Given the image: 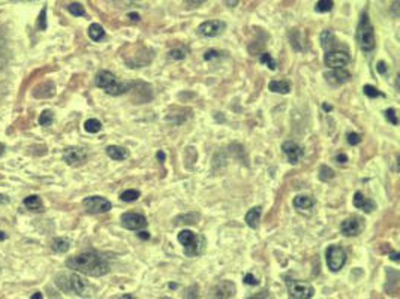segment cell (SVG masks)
Here are the masks:
<instances>
[{
    "instance_id": "31",
    "label": "cell",
    "mask_w": 400,
    "mask_h": 299,
    "mask_svg": "<svg viewBox=\"0 0 400 299\" xmlns=\"http://www.w3.org/2000/svg\"><path fill=\"white\" fill-rule=\"evenodd\" d=\"M259 61L262 63V64H265V66H268L271 70H276V60L268 54V52H264V54H261V57H259Z\"/></svg>"
},
{
    "instance_id": "2",
    "label": "cell",
    "mask_w": 400,
    "mask_h": 299,
    "mask_svg": "<svg viewBox=\"0 0 400 299\" xmlns=\"http://www.w3.org/2000/svg\"><path fill=\"white\" fill-rule=\"evenodd\" d=\"M357 42L361 51L364 52H372L375 49L376 45V39H375V30L373 25L370 22L369 13L367 10H364L361 13L358 27H357Z\"/></svg>"
},
{
    "instance_id": "44",
    "label": "cell",
    "mask_w": 400,
    "mask_h": 299,
    "mask_svg": "<svg viewBox=\"0 0 400 299\" xmlns=\"http://www.w3.org/2000/svg\"><path fill=\"white\" fill-rule=\"evenodd\" d=\"M337 163H340V164H345L346 161H348V155L346 154H343V152H340V154H337L336 155V158H334Z\"/></svg>"
},
{
    "instance_id": "3",
    "label": "cell",
    "mask_w": 400,
    "mask_h": 299,
    "mask_svg": "<svg viewBox=\"0 0 400 299\" xmlns=\"http://www.w3.org/2000/svg\"><path fill=\"white\" fill-rule=\"evenodd\" d=\"M94 82L99 88L105 90V93L111 94V96H120V94H124L126 91L130 90L132 84L133 82H120L117 81V78L108 72V70H100L97 72L96 78H94Z\"/></svg>"
},
{
    "instance_id": "20",
    "label": "cell",
    "mask_w": 400,
    "mask_h": 299,
    "mask_svg": "<svg viewBox=\"0 0 400 299\" xmlns=\"http://www.w3.org/2000/svg\"><path fill=\"white\" fill-rule=\"evenodd\" d=\"M261 206H253V208H250L247 212H246V215H244V221L247 223V226L249 227H252V229H256L258 227V224H259V218H261Z\"/></svg>"
},
{
    "instance_id": "27",
    "label": "cell",
    "mask_w": 400,
    "mask_h": 299,
    "mask_svg": "<svg viewBox=\"0 0 400 299\" xmlns=\"http://www.w3.org/2000/svg\"><path fill=\"white\" fill-rule=\"evenodd\" d=\"M139 196H141L139 190H135V188H129V190H124V191H123V193L120 194V199H121L123 202H133V200L139 199Z\"/></svg>"
},
{
    "instance_id": "57",
    "label": "cell",
    "mask_w": 400,
    "mask_h": 299,
    "mask_svg": "<svg viewBox=\"0 0 400 299\" xmlns=\"http://www.w3.org/2000/svg\"><path fill=\"white\" fill-rule=\"evenodd\" d=\"M159 299H169V298H159Z\"/></svg>"
},
{
    "instance_id": "19",
    "label": "cell",
    "mask_w": 400,
    "mask_h": 299,
    "mask_svg": "<svg viewBox=\"0 0 400 299\" xmlns=\"http://www.w3.org/2000/svg\"><path fill=\"white\" fill-rule=\"evenodd\" d=\"M292 203H294L295 209H298V211H310L315 206V200L310 196H303V194L295 196Z\"/></svg>"
},
{
    "instance_id": "46",
    "label": "cell",
    "mask_w": 400,
    "mask_h": 299,
    "mask_svg": "<svg viewBox=\"0 0 400 299\" xmlns=\"http://www.w3.org/2000/svg\"><path fill=\"white\" fill-rule=\"evenodd\" d=\"M225 4L228 7H235L238 4V0H225Z\"/></svg>"
},
{
    "instance_id": "34",
    "label": "cell",
    "mask_w": 400,
    "mask_h": 299,
    "mask_svg": "<svg viewBox=\"0 0 400 299\" xmlns=\"http://www.w3.org/2000/svg\"><path fill=\"white\" fill-rule=\"evenodd\" d=\"M168 55H169L172 60H183V58L186 57V51H184L183 48H172V49L168 52Z\"/></svg>"
},
{
    "instance_id": "50",
    "label": "cell",
    "mask_w": 400,
    "mask_h": 299,
    "mask_svg": "<svg viewBox=\"0 0 400 299\" xmlns=\"http://www.w3.org/2000/svg\"><path fill=\"white\" fill-rule=\"evenodd\" d=\"M43 296H42V293L40 292H34L31 296H30V299H42Z\"/></svg>"
},
{
    "instance_id": "39",
    "label": "cell",
    "mask_w": 400,
    "mask_h": 299,
    "mask_svg": "<svg viewBox=\"0 0 400 299\" xmlns=\"http://www.w3.org/2000/svg\"><path fill=\"white\" fill-rule=\"evenodd\" d=\"M243 283H244V284H247V286H256L259 281H258V278H256L253 274H250V272H249V274H246V275L243 277Z\"/></svg>"
},
{
    "instance_id": "7",
    "label": "cell",
    "mask_w": 400,
    "mask_h": 299,
    "mask_svg": "<svg viewBox=\"0 0 400 299\" xmlns=\"http://www.w3.org/2000/svg\"><path fill=\"white\" fill-rule=\"evenodd\" d=\"M346 263V253L339 245H331L327 250V266L330 271L337 272L340 271Z\"/></svg>"
},
{
    "instance_id": "24",
    "label": "cell",
    "mask_w": 400,
    "mask_h": 299,
    "mask_svg": "<svg viewBox=\"0 0 400 299\" xmlns=\"http://www.w3.org/2000/svg\"><path fill=\"white\" fill-rule=\"evenodd\" d=\"M69 247H70V242L66 238H54L51 241V248L55 253H66L69 250Z\"/></svg>"
},
{
    "instance_id": "8",
    "label": "cell",
    "mask_w": 400,
    "mask_h": 299,
    "mask_svg": "<svg viewBox=\"0 0 400 299\" xmlns=\"http://www.w3.org/2000/svg\"><path fill=\"white\" fill-rule=\"evenodd\" d=\"M349 60L351 57L345 49H327L324 57V63L330 69H342L349 63Z\"/></svg>"
},
{
    "instance_id": "18",
    "label": "cell",
    "mask_w": 400,
    "mask_h": 299,
    "mask_svg": "<svg viewBox=\"0 0 400 299\" xmlns=\"http://www.w3.org/2000/svg\"><path fill=\"white\" fill-rule=\"evenodd\" d=\"M106 155L112 160L120 161V160H124L129 157V151L123 147H118V145H109V147H106Z\"/></svg>"
},
{
    "instance_id": "41",
    "label": "cell",
    "mask_w": 400,
    "mask_h": 299,
    "mask_svg": "<svg viewBox=\"0 0 400 299\" xmlns=\"http://www.w3.org/2000/svg\"><path fill=\"white\" fill-rule=\"evenodd\" d=\"M207 0H184V3H186V6L189 7V9H193V7H199L201 4H204Z\"/></svg>"
},
{
    "instance_id": "9",
    "label": "cell",
    "mask_w": 400,
    "mask_h": 299,
    "mask_svg": "<svg viewBox=\"0 0 400 299\" xmlns=\"http://www.w3.org/2000/svg\"><path fill=\"white\" fill-rule=\"evenodd\" d=\"M82 206L90 214H102L111 209V202L102 196H88L82 200Z\"/></svg>"
},
{
    "instance_id": "6",
    "label": "cell",
    "mask_w": 400,
    "mask_h": 299,
    "mask_svg": "<svg viewBox=\"0 0 400 299\" xmlns=\"http://www.w3.org/2000/svg\"><path fill=\"white\" fill-rule=\"evenodd\" d=\"M235 284L229 280H223L216 283L207 293V299H234L235 296Z\"/></svg>"
},
{
    "instance_id": "38",
    "label": "cell",
    "mask_w": 400,
    "mask_h": 299,
    "mask_svg": "<svg viewBox=\"0 0 400 299\" xmlns=\"http://www.w3.org/2000/svg\"><path fill=\"white\" fill-rule=\"evenodd\" d=\"M346 138H348V142H349L351 145H358V144L361 142V136H360L358 133H355V132H349V133L346 135Z\"/></svg>"
},
{
    "instance_id": "25",
    "label": "cell",
    "mask_w": 400,
    "mask_h": 299,
    "mask_svg": "<svg viewBox=\"0 0 400 299\" xmlns=\"http://www.w3.org/2000/svg\"><path fill=\"white\" fill-rule=\"evenodd\" d=\"M84 129H85V132H88V133H97V132H100V129H102V123H100L99 120H96V118H88V120L84 123Z\"/></svg>"
},
{
    "instance_id": "23",
    "label": "cell",
    "mask_w": 400,
    "mask_h": 299,
    "mask_svg": "<svg viewBox=\"0 0 400 299\" xmlns=\"http://www.w3.org/2000/svg\"><path fill=\"white\" fill-rule=\"evenodd\" d=\"M268 90H271L273 93L288 94L291 91V84L288 81H271L268 84Z\"/></svg>"
},
{
    "instance_id": "26",
    "label": "cell",
    "mask_w": 400,
    "mask_h": 299,
    "mask_svg": "<svg viewBox=\"0 0 400 299\" xmlns=\"http://www.w3.org/2000/svg\"><path fill=\"white\" fill-rule=\"evenodd\" d=\"M333 43H334V34H333V31L331 30H324L321 33V45L325 49H328V48L333 46Z\"/></svg>"
},
{
    "instance_id": "16",
    "label": "cell",
    "mask_w": 400,
    "mask_h": 299,
    "mask_svg": "<svg viewBox=\"0 0 400 299\" xmlns=\"http://www.w3.org/2000/svg\"><path fill=\"white\" fill-rule=\"evenodd\" d=\"M325 79L331 84H345L351 79V73L342 67V69H333L331 72L325 73Z\"/></svg>"
},
{
    "instance_id": "5",
    "label": "cell",
    "mask_w": 400,
    "mask_h": 299,
    "mask_svg": "<svg viewBox=\"0 0 400 299\" xmlns=\"http://www.w3.org/2000/svg\"><path fill=\"white\" fill-rule=\"evenodd\" d=\"M57 286L63 292H73L78 296H88L91 289L88 283L78 274H70V275H60L57 277Z\"/></svg>"
},
{
    "instance_id": "48",
    "label": "cell",
    "mask_w": 400,
    "mask_h": 299,
    "mask_svg": "<svg viewBox=\"0 0 400 299\" xmlns=\"http://www.w3.org/2000/svg\"><path fill=\"white\" fill-rule=\"evenodd\" d=\"M397 7H399V0H394V3H393V12H394L396 16H399V10H397Z\"/></svg>"
},
{
    "instance_id": "22",
    "label": "cell",
    "mask_w": 400,
    "mask_h": 299,
    "mask_svg": "<svg viewBox=\"0 0 400 299\" xmlns=\"http://www.w3.org/2000/svg\"><path fill=\"white\" fill-rule=\"evenodd\" d=\"M87 33H88V37H90L91 40H94V42H99V40H102V39L105 37V30H103V27H102L100 24H97V22L90 24Z\"/></svg>"
},
{
    "instance_id": "49",
    "label": "cell",
    "mask_w": 400,
    "mask_h": 299,
    "mask_svg": "<svg viewBox=\"0 0 400 299\" xmlns=\"http://www.w3.org/2000/svg\"><path fill=\"white\" fill-rule=\"evenodd\" d=\"M129 18H130L132 21H139V15L135 13V12H130V13H129Z\"/></svg>"
},
{
    "instance_id": "11",
    "label": "cell",
    "mask_w": 400,
    "mask_h": 299,
    "mask_svg": "<svg viewBox=\"0 0 400 299\" xmlns=\"http://www.w3.org/2000/svg\"><path fill=\"white\" fill-rule=\"evenodd\" d=\"M225 27H226L225 21L210 19V21H204L198 25V33L204 37H216L225 30Z\"/></svg>"
},
{
    "instance_id": "45",
    "label": "cell",
    "mask_w": 400,
    "mask_h": 299,
    "mask_svg": "<svg viewBox=\"0 0 400 299\" xmlns=\"http://www.w3.org/2000/svg\"><path fill=\"white\" fill-rule=\"evenodd\" d=\"M390 257H391V260H394V262H399L400 259V254L397 253V251H390Z\"/></svg>"
},
{
    "instance_id": "10",
    "label": "cell",
    "mask_w": 400,
    "mask_h": 299,
    "mask_svg": "<svg viewBox=\"0 0 400 299\" xmlns=\"http://www.w3.org/2000/svg\"><path fill=\"white\" fill-rule=\"evenodd\" d=\"M288 292L292 299H310L315 295V289L310 284L301 281H289Z\"/></svg>"
},
{
    "instance_id": "40",
    "label": "cell",
    "mask_w": 400,
    "mask_h": 299,
    "mask_svg": "<svg viewBox=\"0 0 400 299\" xmlns=\"http://www.w3.org/2000/svg\"><path fill=\"white\" fill-rule=\"evenodd\" d=\"M219 57H220V52L216 51V49H208V51L204 54V60H207V61H211V60L219 58Z\"/></svg>"
},
{
    "instance_id": "52",
    "label": "cell",
    "mask_w": 400,
    "mask_h": 299,
    "mask_svg": "<svg viewBox=\"0 0 400 299\" xmlns=\"http://www.w3.org/2000/svg\"><path fill=\"white\" fill-rule=\"evenodd\" d=\"M9 202V197L6 194H0V203H7Z\"/></svg>"
},
{
    "instance_id": "36",
    "label": "cell",
    "mask_w": 400,
    "mask_h": 299,
    "mask_svg": "<svg viewBox=\"0 0 400 299\" xmlns=\"http://www.w3.org/2000/svg\"><path fill=\"white\" fill-rule=\"evenodd\" d=\"M385 118L393 124V126H397L399 124V120H397V114H396V109L394 108H390V109H387L385 112Z\"/></svg>"
},
{
    "instance_id": "42",
    "label": "cell",
    "mask_w": 400,
    "mask_h": 299,
    "mask_svg": "<svg viewBox=\"0 0 400 299\" xmlns=\"http://www.w3.org/2000/svg\"><path fill=\"white\" fill-rule=\"evenodd\" d=\"M268 295H270V292L265 289V290H261L259 293H255V295L249 296L247 299H268Z\"/></svg>"
},
{
    "instance_id": "54",
    "label": "cell",
    "mask_w": 400,
    "mask_h": 299,
    "mask_svg": "<svg viewBox=\"0 0 400 299\" xmlns=\"http://www.w3.org/2000/svg\"><path fill=\"white\" fill-rule=\"evenodd\" d=\"M322 108H324V111H331V106H330V105H327V103H324V105H322Z\"/></svg>"
},
{
    "instance_id": "17",
    "label": "cell",
    "mask_w": 400,
    "mask_h": 299,
    "mask_svg": "<svg viewBox=\"0 0 400 299\" xmlns=\"http://www.w3.org/2000/svg\"><path fill=\"white\" fill-rule=\"evenodd\" d=\"M352 202H354V206H355L357 209H361V211H366V212H372V211L376 208V203H375L372 199L366 197L361 191H357V193L354 194Z\"/></svg>"
},
{
    "instance_id": "1",
    "label": "cell",
    "mask_w": 400,
    "mask_h": 299,
    "mask_svg": "<svg viewBox=\"0 0 400 299\" xmlns=\"http://www.w3.org/2000/svg\"><path fill=\"white\" fill-rule=\"evenodd\" d=\"M66 266L72 271L81 272L90 277H102L109 272L108 262L93 251H84L66 260Z\"/></svg>"
},
{
    "instance_id": "30",
    "label": "cell",
    "mask_w": 400,
    "mask_h": 299,
    "mask_svg": "<svg viewBox=\"0 0 400 299\" xmlns=\"http://www.w3.org/2000/svg\"><path fill=\"white\" fill-rule=\"evenodd\" d=\"M334 178V170L325 164H322L319 167V179L321 181H328V179H333Z\"/></svg>"
},
{
    "instance_id": "43",
    "label": "cell",
    "mask_w": 400,
    "mask_h": 299,
    "mask_svg": "<svg viewBox=\"0 0 400 299\" xmlns=\"http://www.w3.org/2000/svg\"><path fill=\"white\" fill-rule=\"evenodd\" d=\"M376 70H378L381 75H385L387 70H388V66L385 64V61H378V64H376Z\"/></svg>"
},
{
    "instance_id": "29",
    "label": "cell",
    "mask_w": 400,
    "mask_h": 299,
    "mask_svg": "<svg viewBox=\"0 0 400 299\" xmlns=\"http://www.w3.org/2000/svg\"><path fill=\"white\" fill-rule=\"evenodd\" d=\"M363 91H364V94L367 96V97H370V99H375V97H385V94L384 93H381L376 87H373V85H364L363 87Z\"/></svg>"
},
{
    "instance_id": "14",
    "label": "cell",
    "mask_w": 400,
    "mask_h": 299,
    "mask_svg": "<svg viewBox=\"0 0 400 299\" xmlns=\"http://www.w3.org/2000/svg\"><path fill=\"white\" fill-rule=\"evenodd\" d=\"M364 227V223L360 217L357 215H352L349 218H346L342 224H340V230L345 236H357L361 233Z\"/></svg>"
},
{
    "instance_id": "28",
    "label": "cell",
    "mask_w": 400,
    "mask_h": 299,
    "mask_svg": "<svg viewBox=\"0 0 400 299\" xmlns=\"http://www.w3.org/2000/svg\"><path fill=\"white\" fill-rule=\"evenodd\" d=\"M334 6V1L333 0H319L315 6V10L319 12V13H324V12H330Z\"/></svg>"
},
{
    "instance_id": "47",
    "label": "cell",
    "mask_w": 400,
    "mask_h": 299,
    "mask_svg": "<svg viewBox=\"0 0 400 299\" xmlns=\"http://www.w3.org/2000/svg\"><path fill=\"white\" fill-rule=\"evenodd\" d=\"M138 236H139L141 239H148V238H150V233L145 232V230H141V232L138 233Z\"/></svg>"
},
{
    "instance_id": "21",
    "label": "cell",
    "mask_w": 400,
    "mask_h": 299,
    "mask_svg": "<svg viewBox=\"0 0 400 299\" xmlns=\"http://www.w3.org/2000/svg\"><path fill=\"white\" fill-rule=\"evenodd\" d=\"M24 206L28 208L30 211H37V212H42L43 211V203L40 200V197L37 194H31L28 197L24 199Z\"/></svg>"
},
{
    "instance_id": "33",
    "label": "cell",
    "mask_w": 400,
    "mask_h": 299,
    "mask_svg": "<svg viewBox=\"0 0 400 299\" xmlns=\"http://www.w3.org/2000/svg\"><path fill=\"white\" fill-rule=\"evenodd\" d=\"M36 25H37L39 30H45L46 28V7H42V10L39 12Z\"/></svg>"
},
{
    "instance_id": "15",
    "label": "cell",
    "mask_w": 400,
    "mask_h": 299,
    "mask_svg": "<svg viewBox=\"0 0 400 299\" xmlns=\"http://www.w3.org/2000/svg\"><path fill=\"white\" fill-rule=\"evenodd\" d=\"M282 151H283L285 155L288 157V161L292 163V164H295V163L300 160V157L303 155V150H301V147H300L298 144L292 142V141H286V142H283V144H282Z\"/></svg>"
},
{
    "instance_id": "12",
    "label": "cell",
    "mask_w": 400,
    "mask_h": 299,
    "mask_svg": "<svg viewBox=\"0 0 400 299\" xmlns=\"http://www.w3.org/2000/svg\"><path fill=\"white\" fill-rule=\"evenodd\" d=\"M121 226L129 230H142L147 227V218L138 212H126L121 215Z\"/></svg>"
},
{
    "instance_id": "32",
    "label": "cell",
    "mask_w": 400,
    "mask_h": 299,
    "mask_svg": "<svg viewBox=\"0 0 400 299\" xmlns=\"http://www.w3.org/2000/svg\"><path fill=\"white\" fill-rule=\"evenodd\" d=\"M67 10H69L72 15H75V16H84V15H85L84 6L79 4V3H70V4L67 6Z\"/></svg>"
},
{
    "instance_id": "51",
    "label": "cell",
    "mask_w": 400,
    "mask_h": 299,
    "mask_svg": "<svg viewBox=\"0 0 400 299\" xmlns=\"http://www.w3.org/2000/svg\"><path fill=\"white\" fill-rule=\"evenodd\" d=\"M156 157H157V160H160V161H163V160H165V152H163V151H157V154H156Z\"/></svg>"
},
{
    "instance_id": "4",
    "label": "cell",
    "mask_w": 400,
    "mask_h": 299,
    "mask_svg": "<svg viewBox=\"0 0 400 299\" xmlns=\"http://www.w3.org/2000/svg\"><path fill=\"white\" fill-rule=\"evenodd\" d=\"M177 239L183 245V251L187 257H196L204 253V248H205L204 236L196 235L189 229H184L178 233Z\"/></svg>"
},
{
    "instance_id": "37",
    "label": "cell",
    "mask_w": 400,
    "mask_h": 299,
    "mask_svg": "<svg viewBox=\"0 0 400 299\" xmlns=\"http://www.w3.org/2000/svg\"><path fill=\"white\" fill-rule=\"evenodd\" d=\"M186 299H199V287L196 284H192L186 292Z\"/></svg>"
},
{
    "instance_id": "53",
    "label": "cell",
    "mask_w": 400,
    "mask_h": 299,
    "mask_svg": "<svg viewBox=\"0 0 400 299\" xmlns=\"http://www.w3.org/2000/svg\"><path fill=\"white\" fill-rule=\"evenodd\" d=\"M118 299H136V298L132 296V295H123V296H120Z\"/></svg>"
},
{
    "instance_id": "13",
    "label": "cell",
    "mask_w": 400,
    "mask_h": 299,
    "mask_svg": "<svg viewBox=\"0 0 400 299\" xmlns=\"http://www.w3.org/2000/svg\"><path fill=\"white\" fill-rule=\"evenodd\" d=\"M85 158H87V152L81 147H69L63 152V160L69 166H79L85 161Z\"/></svg>"
},
{
    "instance_id": "35",
    "label": "cell",
    "mask_w": 400,
    "mask_h": 299,
    "mask_svg": "<svg viewBox=\"0 0 400 299\" xmlns=\"http://www.w3.org/2000/svg\"><path fill=\"white\" fill-rule=\"evenodd\" d=\"M52 112L51 111H43L42 114H40V117H39V124L40 126H48V124H51L52 123Z\"/></svg>"
},
{
    "instance_id": "55",
    "label": "cell",
    "mask_w": 400,
    "mask_h": 299,
    "mask_svg": "<svg viewBox=\"0 0 400 299\" xmlns=\"http://www.w3.org/2000/svg\"><path fill=\"white\" fill-rule=\"evenodd\" d=\"M3 152H4V145H3V144H0V155H1Z\"/></svg>"
},
{
    "instance_id": "56",
    "label": "cell",
    "mask_w": 400,
    "mask_h": 299,
    "mask_svg": "<svg viewBox=\"0 0 400 299\" xmlns=\"http://www.w3.org/2000/svg\"><path fill=\"white\" fill-rule=\"evenodd\" d=\"M4 238H6V236L3 235V232H0V239H4Z\"/></svg>"
}]
</instances>
